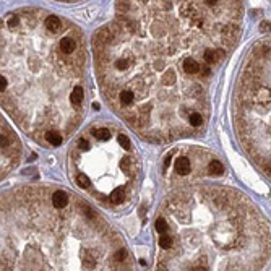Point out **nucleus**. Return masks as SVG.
I'll return each mask as SVG.
<instances>
[{
  "label": "nucleus",
  "mask_w": 271,
  "mask_h": 271,
  "mask_svg": "<svg viewBox=\"0 0 271 271\" xmlns=\"http://www.w3.org/2000/svg\"><path fill=\"white\" fill-rule=\"evenodd\" d=\"M167 222H166V219L164 218H158L156 219V231H158L159 234H164L166 231H167Z\"/></svg>",
  "instance_id": "nucleus-17"
},
{
  "label": "nucleus",
  "mask_w": 271,
  "mask_h": 271,
  "mask_svg": "<svg viewBox=\"0 0 271 271\" xmlns=\"http://www.w3.org/2000/svg\"><path fill=\"white\" fill-rule=\"evenodd\" d=\"M78 148L83 149V151H86L88 148H90V145H88L86 140H80V141H78Z\"/></svg>",
  "instance_id": "nucleus-21"
},
{
  "label": "nucleus",
  "mask_w": 271,
  "mask_h": 271,
  "mask_svg": "<svg viewBox=\"0 0 271 271\" xmlns=\"http://www.w3.org/2000/svg\"><path fill=\"white\" fill-rule=\"evenodd\" d=\"M189 122H190L192 127H200V125L203 123V119H201V115L198 112H192L189 115Z\"/></svg>",
  "instance_id": "nucleus-15"
},
{
  "label": "nucleus",
  "mask_w": 271,
  "mask_h": 271,
  "mask_svg": "<svg viewBox=\"0 0 271 271\" xmlns=\"http://www.w3.org/2000/svg\"><path fill=\"white\" fill-rule=\"evenodd\" d=\"M236 36H237V26L236 24H227L226 28H224V31H222V41L224 42L232 44L234 39H236Z\"/></svg>",
  "instance_id": "nucleus-6"
},
{
  "label": "nucleus",
  "mask_w": 271,
  "mask_h": 271,
  "mask_svg": "<svg viewBox=\"0 0 271 271\" xmlns=\"http://www.w3.org/2000/svg\"><path fill=\"white\" fill-rule=\"evenodd\" d=\"M200 68H201V67L198 65V62L195 59H192V57H187V59L184 60V70H185V73L196 75V73H200Z\"/></svg>",
  "instance_id": "nucleus-3"
},
{
  "label": "nucleus",
  "mask_w": 271,
  "mask_h": 271,
  "mask_svg": "<svg viewBox=\"0 0 271 271\" xmlns=\"http://www.w3.org/2000/svg\"><path fill=\"white\" fill-rule=\"evenodd\" d=\"M59 47H60V50H62V54H71V52L75 50V47H76V44H75V41L71 39V38H64L59 42Z\"/></svg>",
  "instance_id": "nucleus-7"
},
{
  "label": "nucleus",
  "mask_w": 271,
  "mask_h": 271,
  "mask_svg": "<svg viewBox=\"0 0 271 271\" xmlns=\"http://www.w3.org/2000/svg\"><path fill=\"white\" fill-rule=\"evenodd\" d=\"M125 198V192L123 189H114L111 192V195H109V201L114 203V205H119V203H122Z\"/></svg>",
  "instance_id": "nucleus-8"
},
{
  "label": "nucleus",
  "mask_w": 271,
  "mask_h": 271,
  "mask_svg": "<svg viewBox=\"0 0 271 271\" xmlns=\"http://www.w3.org/2000/svg\"><path fill=\"white\" fill-rule=\"evenodd\" d=\"M52 203H54V206L57 210H64V208L68 205V195L62 190L55 192V193L52 195Z\"/></svg>",
  "instance_id": "nucleus-2"
},
{
  "label": "nucleus",
  "mask_w": 271,
  "mask_h": 271,
  "mask_svg": "<svg viewBox=\"0 0 271 271\" xmlns=\"http://www.w3.org/2000/svg\"><path fill=\"white\" fill-rule=\"evenodd\" d=\"M93 135H94L97 140H101V141H104V140H107L109 137H111V133H109L107 128H99V130H96Z\"/></svg>",
  "instance_id": "nucleus-18"
},
{
  "label": "nucleus",
  "mask_w": 271,
  "mask_h": 271,
  "mask_svg": "<svg viewBox=\"0 0 271 271\" xmlns=\"http://www.w3.org/2000/svg\"><path fill=\"white\" fill-rule=\"evenodd\" d=\"M174 169L177 174H189L190 172V159L187 158H179L175 159V164H174Z\"/></svg>",
  "instance_id": "nucleus-5"
},
{
  "label": "nucleus",
  "mask_w": 271,
  "mask_h": 271,
  "mask_svg": "<svg viewBox=\"0 0 271 271\" xmlns=\"http://www.w3.org/2000/svg\"><path fill=\"white\" fill-rule=\"evenodd\" d=\"M70 101H71L73 106H80L83 102V88L81 86H75V90L71 91V94H70Z\"/></svg>",
  "instance_id": "nucleus-9"
},
{
  "label": "nucleus",
  "mask_w": 271,
  "mask_h": 271,
  "mask_svg": "<svg viewBox=\"0 0 271 271\" xmlns=\"http://www.w3.org/2000/svg\"><path fill=\"white\" fill-rule=\"evenodd\" d=\"M172 244H174V240H172V237L170 236H161L159 237V247L163 248V250H169L170 247H172Z\"/></svg>",
  "instance_id": "nucleus-14"
},
{
  "label": "nucleus",
  "mask_w": 271,
  "mask_h": 271,
  "mask_svg": "<svg viewBox=\"0 0 271 271\" xmlns=\"http://www.w3.org/2000/svg\"><path fill=\"white\" fill-rule=\"evenodd\" d=\"M16 24H18V18L16 16H12V18L8 20V26H10V28H15Z\"/></svg>",
  "instance_id": "nucleus-26"
},
{
  "label": "nucleus",
  "mask_w": 271,
  "mask_h": 271,
  "mask_svg": "<svg viewBox=\"0 0 271 271\" xmlns=\"http://www.w3.org/2000/svg\"><path fill=\"white\" fill-rule=\"evenodd\" d=\"M260 28H262V31H271V23L262 21V23H260Z\"/></svg>",
  "instance_id": "nucleus-24"
},
{
  "label": "nucleus",
  "mask_w": 271,
  "mask_h": 271,
  "mask_svg": "<svg viewBox=\"0 0 271 271\" xmlns=\"http://www.w3.org/2000/svg\"><path fill=\"white\" fill-rule=\"evenodd\" d=\"M224 55V50L222 49H208L206 52H205V62L206 64H216L218 60L221 59V57Z\"/></svg>",
  "instance_id": "nucleus-4"
},
{
  "label": "nucleus",
  "mask_w": 271,
  "mask_h": 271,
  "mask_svg": "<svg viewBox=\"0 0 271 271\" xmlns=\"http://www.w3.org/2000/svg\"><path fill=\"white\" fill-rule=\"evenodd\" d=\"M190 271H208V266L206 265H195V266H192Z\"/></svg>",
  "instance_id": "nucleus-23"
},
{
  "label": "nucleus",
  "mask_w": 271,
  "mask_h": 271,
  "mask_svg": "<svg viewBox=\"0 0 271 271\" xmlns=\"http://www.w3.org/2000/svg\"><path fill=\"white\" fill-rule=\"evenodd\" d=\"M140 265H141V266H146V260L141 258V260H140Z\"/></svg>",
  "instance_id": "nucleus-28"
},
{
  "label": "nucleus",
  "mask_w": 271,
  "mask_h": 271,
  "mask_svg": "<svg viewBox=\"0 0 271 271\" xmlns=\"http://www.w3.org/2000/svg\"><path fill=\"white\" fill-rule=\"evenodd\" d=\"M255 102L258 104V106H269L271 104V90L266 86L263 88H258L257 91H255Z\"/></svg>",
  "instance_id": "nucleus-1"
},
{
  "label": "nucleus",
  "mask_w": 271,
  "mask_h": 271,
  "mask_svg": "<svg viewBox=\"0 0 271 271\" xmlns=\"http://www.w3.org/2000/svg\"><path fill=\"white\" fill-rule=\"evenodd\" d=\"M93 107H94L96 111H99V109H101V106H99V102H94V104H93Z\"/></svg>",
  "instance_id": "nucleus-27"
},
{
  "label": "nucleus",
  "mask_w": 271,
  "mask_h": 271,
  "mask_svg": "<svg viewBox=\"0 0 271 271\" xmlns=\"http://www.w3.org/2000/svg\"><path fill=\"white\" fill-rule=\"evenodd\" d=\"M7 90V78H3V75H2V78H0V91H5Z\"/></svg>",
  "instance_id": "nucleus-25"
},
{
  "label": "nucleus",
  "mask_w": 271,
  "mask_h": 271,
  "mask_svg": "<svg viewBox=\"0 0 271 271\" xmlns=\"http://www.w3.org/2000/svg\"><path fill=\"white\" fill-rule=\"evenodd\" d=\"M60 26H62V23H60V18L59 16H47L46 18V28L47 29H50V31H57V29H60Z\"/></svg>",
  "instance_id": "nucleus-11"
},
{
  "label": "nucleus",
  "mask_w": 271,
  "mask_h": 271,
  "mask_svg": "<svg viewBox=\"0 0 271 271\" xmlns=\"http://www.w3.org/2000/svg\"><path fill=\"white\" fill-rule=\"evenodd\" d=\"M208 170H210L211 174H214V175H221L224 172V166L218 159H213L210 163V166H208Z\"/></svg>",
  "instance_id": "nucleus-12"
},
{
  "label": "nucleus",
  "mask_w": 271,
  "mask_h": 271,
  "mask_svg": "<svg viewBox=\"0 0 271 271\" xmlns=\"http://www.w3.org/2000/svg\"><path fill=\"white\" fill-rule=\"evenodd\" d=\"M119 145H120L122 148L125 149H128L130 146H132V143H130V140L125 137V135H119Z\"/></svg>",
  "instance_id": "nucleus-19"
},
{
  "label": "nucleus",
  "mask_w": 271,
  "mask_h": 271,
  "mask_svg": "<svg viewBox=\"0 0 271 271\" xmlns=\"http://www.w3.org/2000/svg\"><path fill=\"white\" fill-rule=\"evenodd\" d=\"M133 99H135V94L132 91H122L119 94V101H120L122 106H130L133 102Z\"/></svg>",
  "instance_id": "nucleus-13"
},
{
  "label": "nucleus",
  "mask_w": 271,
  "mask_h": 271,
  "mask_svg": "<svg viewBox=\"0 0 271 271\" xmlns=\"http://www.w3.org/2000/svg\"><path fill=\"white\" fill-rule=\"evenodd\" d=\"M125 257H127V252H125L123 248L117 250V253H115V260H117V262H123V260H125Z\"/></svg>",
  "instance_id": "nucleus-20"
},
{
  "label": "nucleus",
  "mask_w": 271,
  "mask_h": 271,
  "mask_svg": "<svg viewBox=\"0 0 271 271\" xmlns=\"http://www.w3.org/2000/svg\"><path fill=\"white\" fill-rule=\"evenodd\" d=\"M210 73H211V68H210V67L205 65V67H201V68H200V75H201V76H208Z\"/></svg>",
  "instance_id": "nucleus-22"
},
{
  "label": "nucleus",
  "mask_w": 271,
  "mask_h": 271,
  "mask_svg": "<svg viewBox=\"0 0 271 271\" xmlns=\"http://www.w3.org/2000/svg\"><path fill=\"white\" fill-rule=\"evenodd\" d=\"M46 141L52 145V146H59V145H62V135L57 132H47L46 133Z\"/></svg>",
  "instance_id": "nucleus-10"
},
{
  "label": "nucleus",
  "mask_w": 271,
  "mask_h": 271,
  "mask_svg": "<svg viewBox=\"0 0 271 271\" xmlns=\"http://www.w3.org/2000/svg\"><path fill=\"white\" fill-rule=\"evenodd\" d=\"M76 184L80 185V187H83V189H88V187L91 185V180L88 179L86 174H78L76 175Z\"/></svg>",
  "instance_id": "nucleus-16"
}]
</instances>
